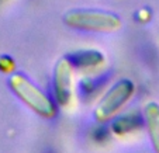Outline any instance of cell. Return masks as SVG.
Instances as JSON below:
<instances>
[{
  "instance_id": "obj_1",
  "label": "cell",
  "mask_w": 159,
  "mask_h": 153,
  "mask_svg": "<svg viewBox=\"0 0 159 153\" xmlns=\"http://www.w3.org/2000/svg\"><path fill=\"white\" fill-rule=\"evenodd\" d=\"M10 87L20 97L21 101H24L31 110H34L41 117L52 118L57 114V107L49 100V97L42 93L37 86H34L25 76L13 75L10 77Z\"/></svg>"
},
{
  "instance_id": "obj_2",
  "label": "cell",
  "mask_w": 159,
  "mask_h": 153,
  "mask_svg": "<svg viewBox=\"0 0 159 153\" xmlns=\"http://www.w3.org/2000/svg\"><path fill=\"white\" fill-rule=\"evenodd\" d=\"M65 23L70 27L92 31H113L120 27V18L111 13L96 10H76L65 15Z\"/></svg>"
},
{
  "instance_id": "obj_3",
  "label": "cell",
  "mask_w": 159,
  "mask_h": 153,
  "mask_svg": "<svg viewBox=\"0 0 159 153\" xmlns=\"http://www.w3.org/2000/svg\"><path fill=\"white\" fill-rule=\"evenodd\" d=\"M134 91V84L129 80H120L104 94L96 108V118L99 121H107L127 103Z\"/></svg>"
},
{
  "instance_id": "obj_4",
  "label": "cell",
  "mask_w": 159,
  "mask_h": 153,
  "mask_svg": "<svg viewBox=\"0 0 159 153\" xmlns=\"http://www.w3.org/2000/svg\"><path fill=\"white\" fill-rule=\"evenodd\" d=\"M54 94L59 105H68L72 96V68L68 59H61L55 66Z\"/></svg>"
},
{
  "instance_id": "obj_5",
  "label": "cell",
  "mask_w": 159,
  "mask_h": 153,
  "mask_svg": "<svg viewBox=\"0 0 159 153\" xmlns=\"http://www.w3.org/2000/svg\"><path fill=\"white\" fill-rule=\"evenodd\" d=\"M145 121L149 132V138L156 153H159V105L149 103L145 107Z\"/></svg>"
},
{
  "instance_id": "obj_6",
  "label": "cell",
  "mask_w": 159,
  "mask_h": 153,
  "mask_svg": "<svg viewBox=\"0 0 159 153\" xmlns=\"http://www.w3.org/2000/svg\"><path fill=\"white\" fill-rule=\"evenodd\" d=\"M142 125V117L138 112H128L125 115H121L117 120L113 122L111 128L118 135H123V133H128L132 132L135 129L141 128Z\"/></svg>"
},
{
  "instance_id": "obj_7",
  "label": "cell",
  "mask_w": 159,
  "mask_h": 153,
  "mask_svg": "<svg viewBox=\"0 0 159 153\" xmlns=\"http://www.w3.org/2000/svg\"><path fill=\"white\" fill-rule=\"evenodd\" d=\"M68 60L70 62V65H75L78 68H92L102 63L103 55L97 51H79L70 55Z\"/></svg>"
},
{
  "instance_id": "obj_8",
  "label": "cell",
  "mask_w": 159,
  "mask_h": 153,
  "mask_svg": "<svg viewBox=\"0 0 159 153\" xmlns=\"http://www.w3.org/2000/svg\"><path fill=\"white\" fill-rule=\"evenodd\" d=\"M104 77L102 79H97V80H94V79H86V80L82 81V93H83V96H93V94H96V91L99 90L100 87H103V84L106 83Z\"/></svg>"
},
{
  "instance_id": "obj_9",
  "label": "cell",
  "mask_w": 159,
  "mask_h": 153,
  "mask_svg": "<svg viewBox=\"0 0 159 153\" xmlns=\"http://www.w3.org/2000/svg\"><path fill=\"white\" fill-rule=\"evenodd\" d=\"M93 136H94L96 141H104L106 138H108V132H107V129H106L104 126H99V128L94 129Z\"/></svg>"
},
{
  "instance_id": "obj_10",
  "label": "cell",
  "mask_w": 159,
  "mask_h": 153,
  "mask_svg": "<svg viewBox=\"0 0 159 153\" xmlns=\"http://www.w3.org/2000/svg\"><path fill=\"white\" fill-rule=\"evenodd\" d=\"M0 69L3 72H9V70L13 69V60L10 58H6V56H2L0 58Z\"/></svg>"
},
{
  "instance_id": "obj_11",
  "label": "cell",
  "mask_w": 159,
  "mask_h": 153,
  "mask_svg": "<svg viewBox=\"0 0 159 153\" xmlns=\"http://www.w3.org/2000/svg\"><path fill=\"white\" fill-rule=\"evenodd\" d=\"M47 153H54V152H52V150H48V152H47Z\"/></svg>"
}]
</instances>
